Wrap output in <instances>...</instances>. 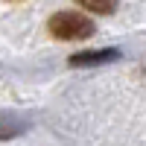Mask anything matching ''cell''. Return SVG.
<instances>
[{
  "label": "cell",
  "instance_id": "cell-1",
  "mask_svg": "<svg viewBox=\"0 0 146 146\" xmlns=\"http://www.w3.org/2000/svg\"><path fill=\"white\" fill-rule=\"evenodd\" d=\"M50 32L62 41H82L94 35V23L79 12H58L50 18Z\"/></svg>",
  "mask_w": 146,
  "mask_h": 146
},
{
  "label": "cell",
  "instance_id": "cell-2",
  "mask_svg": "<svg viewBox=\"0 0 146 146\" xmlns=\"http://www.w3.org/2000/svg\"><path fill=\"white\" fill-rule=\"evenodd\" d=\"M76 3L88 12H96V15H111L117 9V0H76Z\"/></svg>",
  "mask_w": 146,
  "mask_h": 146
},
{
  "label": "cell",
  "instance_id": "cell-3",
  "mask_svg": "<svg viewBox=\"0 0 146 146\" xmlns=\"http://www.w3.org/2000/svg\"><path fill=\"white\" fill-rule=\"evenodd\" d=\"M100 58H114V53H100V56H73V64H85V62H100Z\"/></svg>",
  "mask_w": 146,
  "mask_h": 146
}]
</instances>
